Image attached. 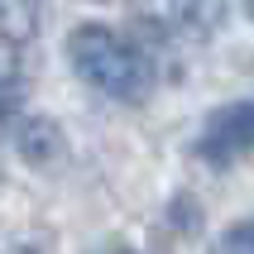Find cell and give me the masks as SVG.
Wrapping results in <instances>:
<instances>
[{
  "mask_svg": "<svg viewBox=\"0 0 254 254\" xmlns=\"http://www.w3.org/2000/svg\"><path fill=\"white\" fill-rule=\"evenodd\" d=\"M67 58L77 67V77L91 82L111 101H144L158 77V67L149 63V53L139 43L106 24H77L67 34Z\"/></svg>",
  "mask_w": 254,
  "mask_h": 254,
  "instance_id": "cell-1",
  "label": "cell"
},
{
  "mask_svg": "<svg viewBox=\"0 0 254 254\" xmlns=\"http://www.w3.org/2000/svg\"><path fill=\"white\" fill-rule=\"evenodd\" d=\"M211 254H254V221H240V226H230L221 240H216Z\"/></svg>",
  "mask_w": 254,
  "mask_h": 254,
  "instance_id": "cell-7",
  "label": "cell"
},
{
  "mask_svg": "<svg viewBox=\"0 0 254 254\" xmlns=\"http://www.w3.org/2000/svg\"><path fill=\"white\" fill-rule=\"evenodd\" d=\"M115 254H129V250H115Z\"/></svg>",
  "mask_w": 254,
  "mask_h": 254,
  "instance_id": "cell-10",
  "label": "cell"
},
{
  "mask_svg": "<svg viewBox=\"0 0 254 254\" xmlns=\"http://www.w3.org/2000/svg\"><path fill=\"white\" fill-rule=\"evenodd\" d=\"M14 254H39V250H14Z\"/></svg>",
  "mask_w": 254,
  "mask_h": 254,
  "instance_id": "cell-9",
  "label": "cell"
},
{
  "mask_svg": "<svg viewBox=\"0 0 254 254\" xmlns=\"http://www.w3.org/2000/svg\"><path fill=\"white\" fill-rule=\"evenodd\" d=\"M197 154L211 168H230L254 154V101H226L206 115L197 134Z\"/></svg>",
  "mask_w": 254,
  "mask_h": 254,
  "instance_id": "cell-2",
  "label": "cell"
},
{
  "mask_svg": "<svg viewBox=\"0 0 254 254\" xmlns=\"http://www.w3.org/2000/svg\"><path fill=\"white\" fill-rule=\"evenodd\" d=\"M14 149H19L34 168H53V163H63V154H67V139H63L58 120H48V115H19V120H14Z\"/></svg>",
  "mask_w": 254,
  "mask_h": 254,
  "instance_id": "cell-3",
  "label": "cell"
},
{
  "mask_svg": "<svg viewBox=\"0 0 254 254\" xmlns=\"http://www.w3.org/2000/svg\"><path fill=\"white\" fill-rule=\"evenodd\" d=\"M39 19H43V0H0V39L14 48L39 34Z\"/></svg>",
  "mask_w": 254,
  "mask_h": 254,
  "instance_id": "cell-5",
  "label": "cell"
},
{
  "mask_svg": "<svg viewBox=\"0 0 254 254\" xmlns=\"http://www.w3.org/2000/svg\"><path fill=\"white\" fill-rule=\"evenodd\" d=\"M245 10H250V14H254V0H245Z\"/></svg>",
  "mask_w": 254,
  "mask_h": 254,
  "instance_id": "cell-8",
  "label": "cell"
},
{
  "mask_svg": "<svg viewBox=\"0 0 254 254\" xmlns=\"http://www.w3.org/2000/svg\"><path fill=\"white\" fill-rule=\"evenodd\" d=\"M24 101V63H19V48L0 39V120H10Z\"/></svg>",
  "mask_w": 254,
  "mask_h": 254,
  "instance_id": "cell-6",
  "label": "cell"
},
{
  "mask_svg": "<svg viewBox=\"0 0 254 254\" xmlns=\"http://www.w3.org/2000/svg\"><path fill=\"white\" fill-rule=\"evenodd\" d=\"M173 29L187 39H211L216 29L226 24V0H173L168 5Z\"/></svg>",
  "mask_w": 254,
  "mask_h": 254,
  "instance_id": "cell-4",
  "label": "cell"
}]
</instances>
